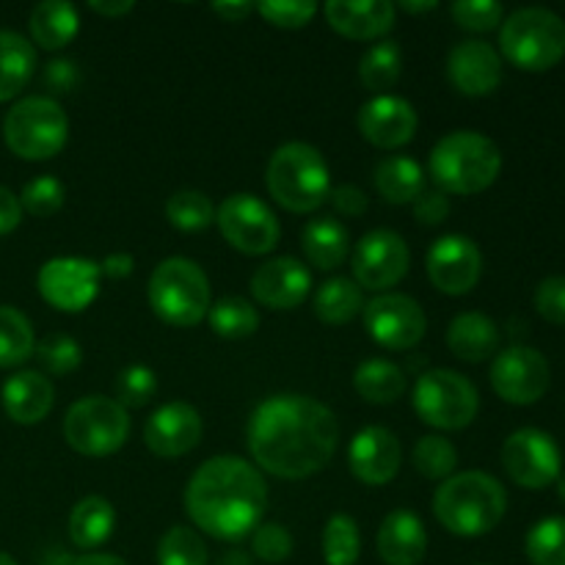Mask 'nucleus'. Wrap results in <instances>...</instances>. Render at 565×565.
I'll list each match as a JSON object with an SVG mask.
<instances>
[{"label":"nucleus","mask_w":565,"mask_h":565,"mask_svg":"<svg viewBox=\"0 0 565 565\" xmlns=\"http://www.w3.org/2000/svg\"><path fill=\"white\" fill-rule=\"evenodd\" d=\"M55 403V390L47 375L20 370L3 386V408L17 425H39Z\"/></svg>","instance_id":"nucleus-25"},{"label":"nucleus","mask_w":565,"mask_h":565,"mask_svg":"<svg viewBox=\"0 0 565 565\" xmlns=\"http://www.w3.org/2000/svg\"><path fill=\"white\" fill-rule=\"evenodd\" d=\"M116 530V511L105 497H83L70 513V539L77 550H99Z\"/></svg>","instance_id":"nucleus-28"},{"label":"nucleus","mask_w":565,"mask_h":565,"mask_svg":"<svg viewBox=\"0 0 565 565\" xmlns=\"http://www.w3.org/2000/svg\"><path fill=\"white\" fill-rule=\"evenodd\" d=\"M323 11L337 33L356 42L381 39L395 28V6L386 0H331Z\"/></svg>","instance_id":"nucleus-23"},{"label":"nucleus","mask_w":565,"mask_h":565,"mask_svg":"<svg viewBox=\"0 0 565 565\" xmlns=\"http://www.w3.org/2000/svg\"><path fill=\"white\" fill-rule=\"evenodd\" d=\"M550 362L544 353L527 345H511L497 353L491 364V386L513 406H533L550 390Z\"/></svg>","instance_id":"nucleus-16"},{"label":"nucleus","mask_w":565,"mask_h":565,"mask_svg":"<svg viewBox=\"0 0 565 565\" xmlns=\"http://www.w3.org/2000/svg\"><path fill=\"white\" fill-rule=\"evenodd\" d=\"M557 494H561V500L565 502V475L557 478Z\"/></svg>","instance_id":"nucleus-58"},{"label":"nucleus","mask_w":565,"mask_h":565,"mask_svg":"<svg viewBox=\"0 0 565 565\" xmlns=\"http://www.w3.org/2000/svg\"><path fill=\"white\" fill-rule=\"evenodd\" d=\"M359 132L379 149L406 147L417 132V110L408 99L379 94L359 110Z\"/></svg>","instance_id":"nucleus-19"},{"label":"nucleus","mask_w":565,"mask_h":565,"mask_svg":"<svg viewBox=\"0 0 565 565\" xmlns=\"http://www.w3.org/2000/svg\"><path fill=\"white\" fill-rule=\"evenodd\" d=\"M268 486L259 469L237 456H215L191 475L185 513L202 533L243 541L263 524Z\"/></svg>","instance_id":"nucleus-2"},{"label":"nucleus","mask_w":565,"mask_h":565,"mask_svg":"<svg viewBox=\"0 0 565 565\" xmlns=\"http://www.w3.org/2000/svg\"><path fill=\"white\" fill-rule=\"evenodd\" d=\"M450 83L467 97H486L497 92L502 83V58L489 42L467 39L450 50L447 58Z\"/></svg>","instance_id":"nucleus-22"},{"label":"nucleus","mask_w":565,"mask_h":565,"mask_svg":"<svg viewBox=\"0 0 565 565\" xmlns=\"http://www.w3.org/2000/svg\"><path fill=\"white\" fill-rule=\"evenodd\" d=\"M353 386L359 395L375 406H390L406 395V370L390 359H367L353 373Z\"/></svg>","instance_id":"nucleus-32"},{"label":"nucleus","mask_w":565,"mask_h":565,"mask_svg":"<svg viewBox=\"0 0 565 565\" xmlns=\"http://www.w3.org/2000/svg\"><path fill=\"white\" fill-rule=\"evenodd\" d=\"M450 14L456 25H461L463 31L486 33L500 25L505 9H502V3H494V0H456L450 6Z\"/></svg>","instance_id":"nucleus-45"},{"label":"nucleus","mask_w":565,"mask_h":565,"mask_svg":"<svg viewBox=\"0 0 565 565\" xmlns=\"http://www.w3.org/2000/svg\"><path fill=\"white\" fill-rule=\"evenodd\" d=\"M375 544L386 565H419L428 552V533L417 513L392 511L381 522Z\"/></svg>","instance_id":"nucleus-24"},{"label":"nucleus","mask_w":565,"mask_h":565,"mask_svg":"<svg viewBox=\"0 0 565 565\" xmlns=\"http://www.w3.org/2000/svg\"><path fill=\"white\" fill-rule=\"evenodd\" d=\"M103 270L86 257H53L36 276L39 296L58 312H83L99 292Z\"/></svg>","instance_id":"nucleus-14"},{"label":"nucleus","mask_w":565,"mask_h":565,"mask_svg":"<svg viewBox=\"0 0 565 565\" xmlns=\"http://www.w3.org/2000/svg\"><path fill=\"white\" fill-rule=\"evenodd\" d=\"M403 9L408 11V14H423V11H434L436 6V0H425V3H417V0H403Z\"/></svg>","instance_id":"nucleus-57"},{"label":"nucleus","mask_w":565,"mask_h":565,"mask_svg":"<svg viewBox=\"0 0 565 565\" xmlns=\"http://www.w3.org/2000/svg\"><path fill=\"white\" fill-rule=\"evenodd\" d=\"M447 348L461 362L480 364L491 359L500 348V329L483 312H461L450 320L447 329Z\"/></svg>","instance_id":"nucleus-26"},{"label":"nucleus","mask_w":565,"mask_h":565,"mask_svg":"<svg viewBox=\"0 0 565 565\" xmlns=\"http://www.w3.org/2000/svg\"><path fill=\"white\" fill-rule=\"evenodd\" d=\"M535 309L544 320L565 326V276H550L535 290Z\"/></svg>","instance_id":"nucleus-48"},{"label":"nucleus","mask_w":565,"mask_h":565,"mask_svg":"<svg viewBox=\"0 0 565 565\" xmlns=\"http://www.w3.org/2000/svg\"><path fill=\"white\" fill-rule=\"evenodd\" d=\"M414 467L419 475H425L428 480H441L452 478L458 467V450L452 447V441L447 436L430 434L423 436L414 447Z\"/></svg>","instance_id":"nucleus-40"},{"label":"nucleus","mask_w":565,"mask_h":565,"mask_svg":"<svg viewBox=\"0 0 565 565\" xmlns=\"http://www.w3.org/2000/svg\"><path fill=\"white\" fill-rule=\"evenodd\" d=\"M508 511V494L489 472H458L434 494V513L441 527L461 539L491 533Z\"/></svg>","instance_id":"nucleus-3"},{"label":"nucleus","mask_w":565,"mask_h":565,"mask_svg":"<svg viewBox=\"0 0 565 565\" xmlns=\"http://www.w3.org/2000/svg\"><path fill=\"white\" fill-rule=\"evenodd\" d=\"M375 188L390 204H414L425 191V171L406 154H392L375 166Z\"/></svg>","instance_id":"nucleus-31"},{"label":"nucleus","mask_w":565,"mask_h":565,"mask_svg":"<svg viewBox=\"0 0 565 565\" xmlns=\"http://www.w3.org/2000/svg\"><path fill=\"white\" fill-rule=\"evenodd\" d=\"M533 565H565V516H550L535 524L524 541Z\"/></svg>","instance_id":"nucleus-41"},{"label":"nucleus","mask_w":565,"mask_h":565,"mask_svg":"<svg viewBox=\"0 0 565 565\" xmlns=\"http://www.w3.org/2000/svg\"><path fill=\"white\" fill-rule=\"evenodd\" d=\"M329 202L334 204L337 213L348 215V218H356V215H364L370 199L359 185H337V188H331Z\"/></svg>","instance_id":"nucleus-50"},{"label":"nucleus","mask_w":565,"mask_h":565,"mask_svg":"<svg viewBox=\"0 0 565 565\" xmlns=\"http://www.w3.org/2000/svg\"><path fill=\"white\" fill-rule=\"evenodd\" d=\"M215 224H218L224 241L248 257L270 254L281 235L276 213L254 193L226 196L215 210Z\"/></svg>","instance_id":"nucleus-11"},{"label":"nucleus","mask_w":565,"mask_h":565,"mask_svg":"<svg viewBox=\"0 0 565 565\" xmlns=\"http://www.w3.org/2000/svg\"><path fill=\"white\" fill-rule=\"evenodd\" d=\"M31 39L42 50H61L77 36L81 17L77 9L66 0H44L31 11Z\"/></svg>","instance_id":"nucleus-29"},{"label":"nucleus","mask_w":565,"mask_h":565,"mask_svg":"<svg viewBox=\"0 0 565 565\" xmlns=\"http://www.w3.org/2000/svg\"><path fill=\"white\" fill-rule=\"evenodd\" d=\"M340 445V423L326 403L309 395H270L254 408L248 450L259 469L285 480L320 472Z\"/></svg>","instance_id":"nucleus-1"},{"label":"nucleus","mask_w":565,"mask_h":565,"mask_svg":"<svg viewBox=\"0 0 565 565\" xmlns=\"http://www.w3.org/2000/svg\"><path fill=\"white\" fill-rule=\"evenodd\" d=\"M412 406L430 428L461 430L478 417L480 395L467 375L439 367L419 375L414 384Z\"/></svg>","instance_id":"nucleus-9"},{"label":"nucleus","mask_w":565,"mask_h":565,"mask_svg":"<svg viewBox=\"0 0 565 565\" xmlns=\"http://www.w3.org/2000/svg\"><path fill=\"white\" fill-rule=\"evenodd\" d=\"M268 191L290 213H315L331 193V171L312 143H281L268 163Z\"/></svg>","instance_id":"nucleus-5"},{"label":"nucleus","mask_w":565,"mask_h":565,"mask_svg":"<svg viewBox=\"0 0 565 565\" xmlns=\"http://www.w3.org/2000/svg\"><path fill=\"white\" fill-rule=\"evenodd\" d=\"M312 290V274L296 257H274L259 265L252 276V296L263 307L287 312L307 301Z\"/></svg>","instance_id":"nucleus-18"},{"label":"nucleus","mask_w":565,"mask_h":565,"mask_svg":"<svg viewBox=\"0 0 565 565\" xmlns=\"http://www.w3.org/2000/svg\"><path fill=\"white\" fill-rule=\"evenodd\" d=\"M301 248L303 257L320 270L340 268L351 252V232L334 215L309 221L301 230Z\"/></svg>","instance_id":"nucleus-27"},{"label":"nucleus","mask_w":565,"mask_h":565,"mask_svg":"<svg viewBox=\"0 0 565 565\" xmlns=\"http://www.w3.org/2000/svg\"><path fill=\"white\" fill-rule=\"evenodd\" d=\"M33 356L39 359L50 375H70L81 367L83 351L75 337L70 334H47L36 342Z\"/></svg>","instance_id":"nucleus-42"},{"label":"nucleus","mask_w":565,"mask_h":565,"mask_svg":"<svg viewBox=\"0 0 565 565\" xmlns=\"http://www.w3.org/2000/svg\"><path fill=\"white\" fill-rule=\"evenodd\" d=\"M210 329L224 340H246L259 329V312L243 296H224L210 307Z\"/></svg>","instance_id":"nucleus-34"},{"label":"nucleus","mask_w":565,"mask_h":565,"mask_svg":"<svg viewBox=\"0 0 565 565\" xmlns=\"http://www.w3.org/2000/svg\"><path fill=\"white\" fill-rule=\"evenodd\" d=\"M403 450L401 441L392 430L370 425L353 436L348 447V463H351L353 478L367 486H386L401 472Z\"/></svg>","instance_id":"nucleus-21"},{"label":"nucleus","mask_w":565,"mask_h":565,"mask_svg":"<svg viewBox=\"0 0 565 565\" xmlns=\"http://www.w3.org/2000/svg\"><path fill=\"white\" fill-rule=\"evenodd\" d=\"M207 544L202 535L185 524L166 530L158 544V565H207Z\"/></svg>","instance_id":"nucleus-39"},{"label":"nucleus","mask_w":565,"mask_h":565,"mask_svg":"<svg viewBox=\"0 0 565 565\" xmlns=\"http://www.w3.org/2000/svg\"><path fill=\"white\" fill-rule=\"evenodd\" d=\"M364 329L386 351H412L428 329L423 307L403 292H384L370 298L362 309Z\"/></svg>","instance_id":"nucleus-13"},{"label":"nucleus","mask_w":565,"mask_h":565,"mask_svg":"<svg viewBox=\"0 0 565 565\" xmlns=\"http://www.w3.org/2000/svg\"><path fill=\"white\" fill-rule=\"evenodd\" d=\"M428 171L441 193L472 196L494 185L502 171V152L483 132H447L430 149Z\"/></svg>","instance_id":"nucleus-4"},{"label":"nucleus","mask_w":565,"mask_h":565,"mask_svg":"<svg viewBox=\"0 0 565 565\" xmlns=\"http://www.w3.org/2000/svg\"><path fill=\"white\" fill-rule=\"evenodd\" d=\"M36 72V47L17 31H0V103L14 99Z\"/></svg>","instance_id":"nucleus-30"},{"label":"nucleus","mask_w":565,"mask_h":565,"mask_svg":"<svg viewBox=\"0 0 565 565\" xmlns=\"http://www.w3.org/2000/svg\"><path fill=\"white\" fill-rule=\"evenodd\" d=\"M36 351V334L17 307H0V367L25 364Z\"/></svg>","instance_id":"nucleus-36"},{"label":"nucleus","mask_w":565,"mask_h":565,"mask_svg":"<svg viewBox=\"0 0 565 565\" xmlns=\"http://www.w3.org/2000/svg\"><path fill=\"white\" fill-rule=\"evenodd\" d=\"M502 55L524 72H546L565 58V22L541 6L513 11L500 31Z\"/></svg>","instance_id":"nucleus-7"},{"label":"nucleus","mask_w":565,"mask_h":565,"mask_svg":"<svg viewBox=\"0 0 565 565\" xmlns=\"http://www.w3.org/2000/svg\"><path fill=\"white\" fill-rule=\"evenodd\" d=\"M6 147L22 160H50L66 147L70 119L53 97H25L3 119Z\"/></svg>","instance_id":"nucleus-8"},{"label":"nucleus","mask_w":565,"mask_h":565,"mask_svg":"<svg viewBox=\"0 0 565 565\" xmlns=\"http://www.w3.org/2000/svg\"><path fill=\"white\" fill-rule=\"evenodd\" d=\"M403 72V53L401 44L390 42V39H381L379 44L364 50L362 64H359V77H362L364 88L375 94H384L386 88L395 86L401 81Z\"/></svg>","instance_id":"nucleus-35"},{"label":"nucleus","mask_w":565,"mask_h":565,"mask_svg":"<svg viewBox=\"0 0 565 565\" xmlns=\"http://www.w3.org/2000/svg\"><path fill=\"white\" fill-rule=\"evenodd\" d=\"M259 17L274 28H303L312 22L320 6L315 0H274V3H257Z\"/></svg>","instance_id":"nucleus-47"},{"label":"nucleus","mask_w":565,"mask_h":565,"mask_svg":"<svg viewBox=\"0 0 565 565\" xmlns=\"http://www.w3.org/2000/svg\"><path fill=\"white\" fill-rule=\"evenodd\" d=\"M502 467L516 486L541 491L561 478L563 452L546 430L519 428L502 445Z\"/></svg>","instance_id":"nucleus-12"},{"label":"nucleus","mask_w":565,"mask_h":565,"mask_svg":"<svg viewBox=\"0 0 565 565\" xmlns=\"http://www.w3.org/2000/svg\"><path fill=\"white\" fill-rule=\"evenodd\" d=\"M210 9L226 22H243L252 11H257V6L248 3V0H232V3H213Z\"/></svg>","instance_id":"nucleus-54"},{"label":"nucleus","mask_w":565,"mask_h":565,"mask_svg":"<svg viewBox=\"0 0 565 565\" xmlns=\"http://www.w3.org/2000/svg\"><path fill=\"white\" fill-rule=\"evenodd\" d=\"M425 268L436 290L445 296H467L483 276V254L472 237L445 235L430 246Z\"/></svg>","instance_id":"nucleus-17"},{"label":"nucleus","mask_w":565,"mask_h":565,"mask_svg":"<svg viewBox=\"0 0 565 565\" xmlns=\"http://www.w3.org/2000/svg\"><path fill=\"white\" fill-rule=\"evenodd\" d=\"M359 555H362V533L356 519L348 513H334L323 527L326 565H356Z\"/></svg>","instance_id":"nucleus-37"},{"label":"nucleus","mask_w":565,"mask_h":565,"mask_svg":"<svg viewBox=\"0 0 565 565\" xmlns=\"http://www.w3.org/2000/svg\"><path fill=\"white\" fill-rule=\"evenodd\" d=\"M72 565H130V563L121 561V557L116 555H108V552H86V555L77 557Z\"/></svg>","instance_id":"nucleus-56"},{"label":"nucleus","mask_w":565,"mask_h":565,"mask_svg":"<svg viewBox=\"0 0 565 565\" xmlns=\"http://www.w3.org/2000/svg\"><path fill=\"white\" fill-rule=\"evenodd\" d=\"M77 81L75 64L70 58H55L50 61L47 70H44V83H47L50 92H70Z\"/></svg>","instance_id":"nucleus-51"},{"label":"nucleus","mask_w":565,"mask_h":565,"mask_svg":"<svg viewBox=\"0 0 565 565\" xmlns=\"http://www.w3.org/2000/svg\"><path fill=\"white\" fill-rule=\"evenodd\" d=\"M412 252L408 243L392 230H373L353 248V281L362 290L384 292L408 274Z\"/></svg>","instance_id":"nucleus-15"},{"label":"nucleus","mask_w":565,"mask_h":565,"mask_svg":"<svg viewBox=\"0 0 565 565\" xmlns=\"http://www.w3.org/2000/svg\"><path fill=\"white\" fill-rule=\"evenodd\" d=\"M166 218L180 232H202L215 221V204L202 191H177L166 202Z\"/></svg>","instance_id":"nucleus-38"},{"label":"nucleus","mask_w":565,"mask_h":565,"mask_svg":"<svg viewBox=\"0 0 565 565\" xmlns=\"http://www.w3.org/2000/svg\"><path fill=\"white\" fill-rule=\"evenodd\" d=\"M88 9L103 17H125L136 9V3L132 0H119V3H99V0H94V3H88Z\"/></svg>","instance_id":"nucleus-55"},{"label":"nucleus","mask_w":565,"mask_h":565,"mask_svg":"<svg viewBox=\"0 0 565 565\" xmlns=\"http://www.w3.org/2000/svg\"><path fill=\"white\" fill-rule=\"evenodd\" d=\"M364 309V290L348 276L323 281L315 292V315L329 326H342Z\"/></svg>","instance_id":"nucleus-33"},{"label":"nucleus","mask_w":565,"mask_h":565,"mask_svg":"<svg viewBox=\"0 0 565 565\" xmlns=\"http://www.w3.org/2000/svg\"><path fill=\"white\" fill-rule=\"evenodd\" d=\"M252 550L259 561L285 563L292 555V550H296V541H292L290 530L285 524L263 522L252 533Z\"/></svg>","instance_id":"nucleus-46"},{"label":"nucleus","mask_w":565,"mask_h":565,"mask_svg":"<svg viewBox=\"0 0 565 565\" xmlns=\"http://www.w3.org/2000/svg\"><path fill=\"white\" fill-rule=\"evenodd\" d=\"M147 298L152 312L177 329L202 323L213 307L207 274L188 257H166L154 265Z\"/></svg>","instance_id":"nucleus-6"},{"label":"nucleus","mask_w":565,"mask_h":565,"mask_svg":"<svg viewBox=\"0 0 565 565\" xmlns=\"http://www.w3.org/2000/svg\"><path fill=\"white\" fill-rule=\"evenodd\" d=\"M414 215H417L419 224L425 226L445 224L447 215H450V199H447V193H441L439 188H436V191H423L417 202H414Z\"/></svg>","instance_id":"nucleus-49"},{"label":"nucleus","mask_w":565,"mask_h":565,"mask_svg":"<svg viewBox=\"0 0 565 565\" xmlns=\"http://www.w3.org/2000/svg\"><path fill=\"white\" fill-rule=\"evenodd\" d=\"M22 204L6 185H0V235H9L20 226Z\"/></svg>","instance_id":"nucleus-52"},{"label":"nucleus","mask_w":565,"mask_h":565,"mask_svg":"<svg viewBox=\"0 0 565 565\" xmlns=\"http://www.w3.org/2000/svg\"><path fill=\"white\" fill-rule=\"evenodd\" d=\"M130 436V417L119 401L88 395L72 403L64 417V439L75 452L88 458L114 456Z\"/></svg>","instance_id":"nucleus-10"},{"label":"nucleus","mask_w":565,"mask_h":565,"mask_svg":"<svg viewBox=\"0 0 565 565\" xmlns=\"http://www.w3.org/2000/svg\"><path fill=\"white\" fill-rule=\"evenodd\" d=\"M202 417L191 403H166L143 425V441L160 458H180L202 441Z\"/></svg>","instance_id":"nucleus-20"},{"label":"nucleus","mask_w":565,"mask_h":565,"mask_svg":"<svg viewBox=\"0 0 565 565\" xmlns=\"http://www.w3.org/2000/svg\"><path fill=\"white\" fill-rule=\"evenodd\" d=\"M132 265H136L132 254L119 252V254H108V257L99 263V270H103V276H108V279H125V276L132 274Z\"/></svg>","instance_id":"nucleus-53"},{"label":"nucleus","mask_w":565,"mask_h":565,"mask_svg":"<svg viewBox=\"0 0 565 565\" xmlns=\"http://www.w3.org/2000/svg\"><path fill=\"white\" fill-rule=\"evenodd\" d=\"M0 565H17V561L11 555H6V552H0Z\"/></svg>","instance_id":"nucleus-59"},{"label":"nucleus","mask_w":565,"mask_h":565,"mask_svg":"<svg viewBox=\"0 0 565 565\" xmlns=\"http://www.w3.org/2000/svg\"><path fill=\"white\" fill-rule=\"evenodd\" d=\"M64 199H66L64 182L53 174L33 177L20 193L22 210H28V213L36 215V218H50V215L58 213V210L64 207Z\"/></svg>","instance_id":"nucleus-43"},{"label":"nucleus","mask_w":565,"mask_h":565,"mask_svg":"<svg viewBox=\"0 0 565 565\" xmlns=\"http://www.w3.org/2000/svg\"><path fill=\"white\" fill-rule=\"evenodd\" d=\"M158 395V375L147 364H130L116 379V397L125 408H143Z\"/></svg>","instance_id":"nucleus-44"}]
</instances>
